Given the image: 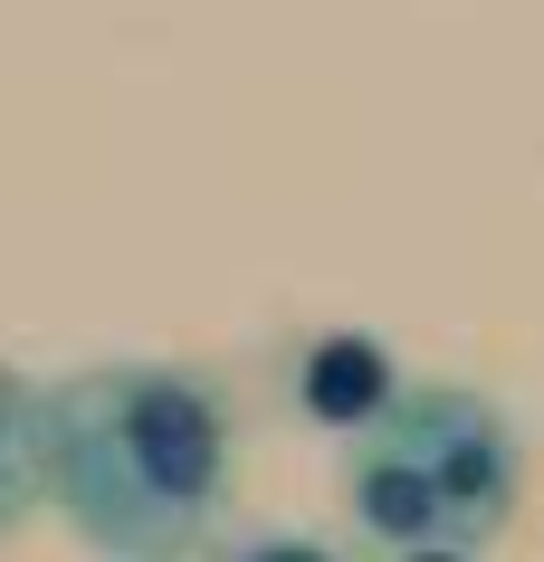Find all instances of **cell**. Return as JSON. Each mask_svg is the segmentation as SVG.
I'll list each match as a JSON object with an SVG mask.
<instances>
[{
	"label": "cell",
	"mask_w": 544,
	"mask_h": 562,
	"mask_svg": "<svg viewBox=\"0 0 544 562\" xmlns=\"http://www.w3.org/2000/svg\"><path fill=\"white\" fill-rule=\"evenodd\" d=\"M38 391L0 362V533H20L38 515Z\"/></svg>",
	"instance_id": "277c9868"
},
{
	"label": "cell",
	"mask_w": 544,
	"mask_h": 562,
	"mask_svg": "<svg viewBox=\"0 0 544 562\" xmlns=\"http://www.w3.org/2000/svg\"><path fill=\"white\" fill-rule=\"evenodd\" d=\"M392 362H382V344H363V334H325L315 353H306V382H297V401H306V419H325V429H363V419L392 401Z\"/></svg>",
	"instance_id": "3957f363"
},
{
	"label": "cell",
	"mask_w": 544,
	"mask_h": 562,
	"mask_svg": "<svg viewBox=\"0 0 544 562\" xmlns=\"http://www.w3.org/2000/svg\"><path fill=\"white\" fill-rule=\"evenodd\" d=\"M220 562H344V553L315 543V533H248V543H230Z\"/></svg>",
	"instance_id": "5b68a950"
},
{
	"label": "cell",
	"mask_w": 544,
	"mask_h": 562,
	"mask_svg": "<svg viewBox=\"0 0 544 562\" xmlns=\"http://www.w3.org/2000/svg\"><path fill=\"white\" fill-rule=\"evenodd\" d=\"M354 525L401 562H478L525 496L515 429L487 391L392 382V401L354 429Z\"/></svg>",
	"instance_id": "7a4b0ae2"
},
{
	"label": "cell",
	"mask_w": 544,
	"mask_h": 562,
	"mask_svg": "<svg viewBox=\"0 0 544 562\" xmlns=\"http://www.w3.org/2000/svg\"><path fill=\"white\" fill-rule=\"evenodd\" d=\"M38 486L106 562L201 553L230 505V411L173 362L67 372L38 391Z\"/></svg>",
	"instance_id": "6da1fadb"
}]
</instances>
